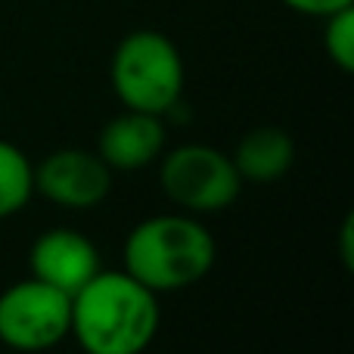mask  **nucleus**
<instances>
[{
  "mask_svg": "<svg viewBox=\"0 0 354 354\" xmlns=\"http://www.w3.org/2000/svg\"><path fill=\"white\" fill-rule=\"evenodd\" d=\"M35 193V174L31 162L22 149L0 140V218L16 214Z\"/></svg>",
  "mask_w": 354,
  "mask_h": 354,
  "instance_id": "nucleus-10",
  "label": "nucleus"
},
{
  "mask_svg": "<svg viewBox=\"0 0 354 354\" xmlns=\"http://www.w3.org/2000/svg\"><path fill=\"white\" fill-rule=\"evenodd\" d=\"M283 3H286L289 10H295V12H305V16L326 19V16H333L336 10L351 6L354 0H283Z\"/></svg>",
  "mask_w": 354,
  "mask_h": 354,
  "instance_id": "nucleus-12",
  "label": "nucleus"
},
{
  "mask_svg": "<svg viewBox=\"0 0 354 354\" xmlns=\"http://www.w3.org/2000/svg\"><path fill=\"white\" fill-rule=\"evenodd\" d=\"M214 239L196 218L159 214L131 230L124 243V270L149 292H177L212 270Z\"/></svg>",
  "mask_w": 354,
  "mask_h": 354,
  "instance_id": "nucleus-2",
  "label": "nucleus"
},
{
  "mask_svg": "<svg viewBox=\"0 0 354 354\" xmlns=\"http://www.w3.org/2000/svg\"><path fill=\"white\" fill-rule=\"evenodd\" d=\"M159 330V301L128 270H97L72 295V330L87 354H140Z\"/></svg>",
  "mask_w": 354,
  "mask_h": 354,
  "instance_id": "nucleus-1",
  "label": "nucleus"
},
{
  "mask_svg": "<svg viewBox=\"0 0 354 354\" xmlns=\"http://www.w3.org/2000/svg\"><path fill=\"white\" fill-rule=\"evenodd\" d=\"M112 87L124 109L165 115L183 91L180 53L162 31L140 28L122 37L112 56Z\"/></svg>",
  "mask_w": 354,
  "mask_h": 354,
  "instance_id": "nucleus-3",
  "label": "nucleus"
},
{
  "mask_svg": "<svg viewBox=\"0 0 354 354\" xmlns=\"http://www.w3.org/2000/svg\"><path fill=\"white\" fill-rule=\"evenodd\" d=\"M324 47L342 72H351L354 68V6H345V10H336L333 16H326Z\"/></svg>",
  "mask_w": 354,
  "mask_h": 354,
  "instance_id": "nucleus-11",
  "label": "nucleus"
},
{
  "mask_svg": "<svg viewBox=\"0 0 354 354\" xmlns=\"http://www.w3.org/2000/svg\"><path fill=\"white\" fill-rule=\"evenodd\" d=\"M31 277L50 283L59 292L75 295L100 270V255L93 243L78 230L56 227L37 236L31 245Z\"/></svg>",
  "mask_w": 354,
  "mask_h": 354,
  "instance_id": "nucleus-7",
  "label": "nucleus"
},
{
  "mask_svg": "<svg viewBox=\"0 0 354 354\" xmlns=\"http://www.w3.org/2000/svg\"><path fill=\"white\" fill-rule=\"evenodd\" d=\"M295 147L292 137L280 128H255L239 140L236 153H233V165L243 180L268 183L277 180L292 168Z\"/></svg>",
  "mask_w": 354,
  "mask_h": 354,
  "instance_id": "nucleus-9",
  "label": "nucleus"
},
{
  "mask_svg": "<svg viewBox=\"0 0 354 354\" xmlns=\"http://www.w3.org/2000/svg\"><path fill=\"white\" fill-rule=\"evenodd\" d=\"M72 330V295L41 280L12 283L0 295V342L16 351H44Z\"/></svg>",
  "mask_w": 354,
  "mask_h": 354,
  "instance_id": "nucleus-4",
  "label": "nucleus"
},
{
  "mask_svg": "<svg viewBox=\"0 0 354 354\" xmlns=\"http://www.w3.org/2000/svg\"><path fill=\"white\" fill-rule=\"evenodd\" d=\"M35 189L44 193L50 202L66 208H93L109 196L112 168L97 153L84 149H62L31 168Z\"/></svg>",
  "mask_w": 354,
  "mask_h": 354,
  "instance_id": "nucleus-6",
  "label": "nucleus"
},
{
  "mask_svg": "<svg viewBox=\"0 0 354 354\" xmlns=\"http://www.w3.org/2000/svg\"><path fill=\"white\" fill-rule=\"evenodd\" d=\"M162 189L174 205L187 212H221L239 196L243 177L230 156L214 147L189 143L162 162Z\"/></svg>",
  "mask_w": 354,
  "mask_h": 354,
  "instance_id": "nucleus-5",
  "label": "nucleus"
},
{
  "mask_svg": "<svg viewBox=\"0 0 354 354\" xmlns=\"http://www.w3.org/2000/svg\"><path fill=\"white\" fill-rule=\"evenodd\" d=\"M339 239H342V264L351 270V264H354V218H351V214L345 218Z\"/></svg>",
  "mask_w": 354,
  "mask_h": 354,
  "instance_id": "nucleus-13",
  "label": "nucleus"
},
{
  "mask_svg": "<svg viewBox=\"0 0 354 354\" xmlns=\"http://www.w3.org/2000/svg\"><path fill=\"white\" fill-rule=\"evenodd\" d=\"M162 143H165V128H162L159 115L128 109L103 128L97 156L109 168L137 171V168H147L162 153Z\"/></svg>",
  "mask_w": 354,
  "mask_h": 354,
  "instance_id": "nucleus-8",
  "label": "nucleus"
}]
</instances>
